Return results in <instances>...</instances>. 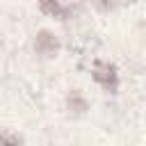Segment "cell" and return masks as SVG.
<instances>
[{
	"label": "cell",
	"mask_w": 146,
	"mask_h": 146,
	"mask_svg": "<svg viewBox=\"0 0 146 146\" xmlns=\"http://www.w3.org/2000/svg\"><path fill=\"white\" fill-rule=\"evenodd\" d=\"M94 78L105 87V89H110V91H114L116 89V84H119V75H116V68L112 66V64H96V68H94Z\"/></svg>",
	"instance_id": "1"
},
{
	"label": "cell",
	"mask_w": 146,
	"mask_h": 146,
	"mask_svg": "<svg viewBox=\"0 0 146 146\" xmlns=\"http://www.w3.org/2000/svg\"><path fill=\"white\" fill-rule=\"evenodd\" d=\"M34 48H36V52H41V55H55L57 52V48H59V43H57V39L50 34V32H39L36 34V41H34Z\"/></svg>",
	"instance_id": "2"
},
{
	"label": "cell",
	"mask_w": 146,
	"mask_h": 146,
	"mask_svg": "<svg viewBox=\"0 0 146 146\" xmlns=\"http://www.w3.org/2000/svg\"><path fill=\"white\" fill-rule=\"evenodd\" d=\"M39 5H41V9H43L46 14H52V16H59V14H62L59 0H39Z\"/></svg>",
	"instance_id": "3"
},
{
	"label": "cell",
	"mask_w": 146,
	"mask_h": 146,
	"mask_svg": "<svg viewBox=\"0 0 146 146\" xmlns=\"http://www.w3.org/2000/svg\"><path fill=\"white\" fill-rule=\"evenodd\" d=\"M0 146H21V139L11 132H0Z\"/></svg>",
	"instance_id": "4"
}]
</instances>
